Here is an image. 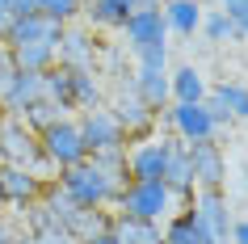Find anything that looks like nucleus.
<instances>
[{"label": "nucleus", "instance_id": "1", "mask_svg": "<svg viewBox=\"0 0 248 244\" xmlns=\"http://www.w3.org/2000/svg\"><path fill=\"white\" fill-rule=\"evenodd\" d=\"M51 181L80 206H105V211H114L118 194H122V185H126V152L84 156L80 164L59 168Z\"/></svg>", "mask_w": 248, "mask_h": 244}, {"label": "nucleus", "instance_id": "2", "mask_svg": "<svg viewBox=\"0 0 248 244\" xmlns=\"http://www.w3.org/2000/svg\"><path fill=\"white\" fill-rule=\"evenodd\" d=\"M59 38H63L59 21L30 13V17H17L13 26L4 30V51H9L13 67H21V72H46V67H55Z\"/></svg>", "mask_w": 248, "mask_h": 244}, {"label": "nucleus", "instance_id": "3", "mask_svg": "<svg viewBox=\"0 0 248 244\" xmlns=\"http://www.w3.org/2000/svg\"><path fill=\"white\" fill-rule=\"evenodd\" d=\"M122 47L135 55V64H169V26L156 4H139L126 21H122Z\"/></svg>", "mask_w": 248, "mask_h": 244}, {"label": "nucleus", "instance_id": "4", "mask_svg": "<svg viewBox=\"0 0 248 244\" xmlns=\"http://www.w3.org/2000/svg\"><path fill=\"white\" fill-rule=\"evenodd\" d=\"M0 164H21L30 173L51 181V164L42 156V143H38V130H30L17 114H0Z\"/></svg>", "mask_w": 248, "mask_h": 244}, {"label": "nucleus", "instance_id": "5", "mask_svg": "<svg viewBox=\"0 0 248 244\" xmlns=\"http://www.w3.org/2000/svg\"><path fill=\"white\" fill-rule=\"evenodd\" d=\"M118 215H135V219H147V223H164V219L177 211V198L164 181H126L122 194L114 202Z\"/></svg>", "mask_w": 248, "mask_h": 244}, {"label": "nucleus", "instance_id": "6", "mask_svg": "<svg viewBox=\"0 0 248 244\" xmlns=\"http://www.w3.org/2000/svg\"><path fill=\"white\" fill-rule=\"evenodd\" d=\"M38 143H42V156H46L51 173H59V168H72V164H80V160L89 156L76 114H67V118H59L55 127H46V130L38 135Z\"/></svg>", "mask_w": 248, "mask_h": 244}, {"label": "nucleus", "instance_id": "7", "mask_svg": "<svg viewBox=\"0 0 248 244\" xmlns=\"http://www.w3.org/2000/svg\"><path fill=\"white\" fill-rule=\"evenodd\" d=\"M105 110L122 122V130H126V143H139V139H152V130H156V110H147L139 97H135L131 89V76L118 80L114 97L105 101Z\"/></svg>", "mask_w": 248, "mask_h": 244}, {"label": "nucleus", "instance_id": "8", "mask_svg": "<svg viewBox=\"0 0 248 244\" xmlns=\"http://www.w3.org/2000/svg\"><path fill=\"white\" fill-rule=\"evenodd\" d=\"M164 122H169V135L181 143H206V139H219V122L215 114L206 110V101H169L164 105Z\"/></svg>", "mask_w": 248, "mask_h": 244}, {"label": "nucleus", "instance_id": "9", "mask_svg": "<svg viewBox=\"0 0 248 244\" xmlns=\"http://www.w3.org/2000/svg\"><path fill=\"white\" fill-rule=\"evenodd\" d=\"M189 211H194L198 219V228L206 231V240L210 244H227V236H232V206H227V194L223 190H194V198H189Z\"/></svg>", "mask_w": 248, "mask_h": 244}, {"label": "nucleus", "instance_id": "10", "mask_svg": "<svg viewBox=\"0 0 248 244\" xmlns=\"http://www.w3.org/2000/svg\"><path fill=\"white\" fill-rule=\"evenodd\" d=\"M97 55H101V38H97V30H89L84 21L63 26L59 55H55V64H59V67H72V72H97Z\"/></svg>", "mask_w": 248, "mask_h": 244}, {"label": "nucleus", "instance_id": "11", "mask_svg": "<svg viewBox=\"0 0 248 244\" xmlns=\"http://www.w3.org/2000/svg\"><path fill=\"white\" fill-rule=\"evenodd\" d=\"M80 135H84V147L89 156H105V152H126V130L109 110H89V114H76Z\"/></svg>", "mask_w": 248, "mask_h": 244}, {"label": "nucleus", "instance_id": "12", "mask_svg": "<svg viewBox=\"0 0 248 244\" xmlns=\"http://www.w3.org/2000/svg\"><path fill=\"white\" fill-rule=\"evenodd\" d=\"M42 190H46V177H38L21 164H0V202H4V211L21 215L26 206H34L42 198Z\"/></svg>", "mask_w": 248, "mask_h": 244}, {"label": "nucleus", "instance_id": "13", "mask_svg": "<svg viewBox=\"0 0 248 244\" xmlns=\"http://www.w3.org/2000/svg\"><path fill=\"white\" fill-rule=\"evenodd\" d=\"M189 147V173H194V190H223L227 181V152L219 139L206 143H185Z\"/></svg>", "mask_w": 248, "mask_h": 244}, {"label": "nucleus", "instance_id": "14", "mask_svg": "<svg viewBox=\"0 0 248 244\" xmlns=\"http://www.w3.org/2000/svg\"><path fill=\"white\" fill-rule=\"evenodd\" d=\"M206 110L215 114L219 130L235 127V122H248V84H240V80L215 84V89L206 93Z\"/></svg>", "mask_w": 248, "mask_h": 244}, {"label": "nucleus", "instance_id": "15", "mask_svg": "<svg viewBox=\"0 0 248 244\" xmlns=\"http://www.w3.org/2000/svg\"><path fill=\"white\" fill-rule=\"evenodd\" d=\"M131 89L135 97L147 105V110H164L172 101V89H169V64H135L131 67Z\"/></svg>", "mask_w": 248, "mask_h": 244}, {"label": "nucleus", "instance_id": "16", "mask_svg": "<svg viewBox=\"0 0 248 244\" xmlns=\"http://www.w3.org/2000/svg\"><path fill=\"white\" fill-rule=\"evenodd\" d=\"M164 177V135L126 143V181H160Z\"/></svg>", "mask_w": 248, "mask_h": 244}, {"label": "nucleus", "instance_id": "17", "mask_svg": "<svg viewBox=\"0 0 248 244\" xmlns=\"http://www.w3.org/2000/svg\"><path fill=\"white\" fill-rule=\"evenodd\" d=\"M164 185L172 190V198L177 202H189L194 198V173H189V147H185L181 139H172V135H164Z\"/></svg>", "mask_w": 248, "mask_h": 244}, {"label": "nucleus", "instance_id": "18", "mask_svg": "<svg viewBox=\"0 0 248 244\" xmlns=\"http://www.w3.org/2000/svg\"><path fill=\"white\" fill-rule=\"evenodd\" d=\"M72 72V67H67ZM67 105H72V114H89V110H101L105 105V84L97 72H72L67 80Z\"/></svg>", "mask_w": 248, "mask_h": 244}, {"label": "nucleus", "instance_id": "19", "mask_svg": "<svg viewBox=\"0 0 248 244\" xmlns=\"http://www.w3.org/2000/svg\"><path fill=\"white\" fill-rule=\"evenodd\" d=\"M160 13H164L169 34H177V38H194L198 30H202L206 4H202V0H169V4H160Z\"/></svg>", "mask_w": 248, "mask_h": 244}, {"label": "nucleus", "instance_id": "20", "mask_svg": "<svg viewBox=\"0 0 248 244\" xmlns=\"http://www.w3.org/2000/svg\"><path fill=\"white\" fill-rule=\"evenodd\" d=\"M139 9V0H89L84 4V26L89 30H122V21Z\"/></svg>", "mask_w": 248, "mask_h": 244}, {"label": "nucleus", "instance_id": "21", "mask_svg": "<svg viewBox=\"0 0 248 244\" xmlns=\"http://www.w3.org/2000/svg\"><path fill=\"white\" fill-rule=\"evenodd\" d=\"M109 223H114V211H105V206H76V211L63 219L67 236H72L76 244H84L89 236H101V231H109Z\"/></svg>", "mask_w": 248, "mask_h": 244}, {"label": "nucleus", "instance_id": "22", "mask_svg": "<svg viewBox=\"0 0 248 244\" xmlns=\"http://www.w3.org/2000/svg\"><path fill=\"white\" fill-rule=\"evenodd\" d=\"M169 89H172V101L198 105V101H206L210 84H206V76H202V67L181 64V67H169Z\"/></svg>", "mask_w": 248, "mask_h": 244}, {"label": "nucleus", "instance_id": "23", "mask_svg": "<svg viewBox=\"0 0 248 244\" xmlns=\"http://www.w3.org/2000/svg\"><path fill=\"white\" fill-rule=\"evenodd\" d=\"M160 244H210L206 231L198 228V219L189 206H181V211H172L164 223H160Z\"/></svg>", "mask_w": 248, "mask_h": 244}, {"label": "nucleus", "instance_id": "24", "mask_svg": "<svg viewBox=\"0 0 248 244\" xmlns=\"http://www.w3.org/2000/svg\"><path fill=\"white\" fill-rule=\"evenodd\" d=\"M118 244H160V223H147V219H135V215H118L114 211V223H109Z\"/></svg>", "mask_w": 248, "mask_h": 244}, {"label": "nucleus", "instance_id": "25", "mask_svg": "<svg viewBox=\"0 0 248 244\" xmlns=\"http://www.w3.org/2000/svg\"><path fill=\"white\" fill-rule=\"evenodd\" d=\"M198 34H206V42H215V47H227V42H244L240 38V30H235V21L223 9H206L202 13V30Z\"/></svg>", "mask_w": 248, "mask_h": 244}, {"label": "nucleus", "instance_id": "26", "mask_svg": "<svg viewBox=\"0 0 248 244\" xmlns=\"http://www.w3.org/2000/svg\"><path fill=\"white\" fill-rule=\"evenodd\" d=\"M17 118H21V122H26L30 130H38V135H42V130H46V127H55L59 118H67V110H63V105H55L51 97H38V101H30Z\"/></svg>", "mask_w": 248, "mask_h": 244}, {"label": "nucleus", "instance_id": "27", "mask_svg": "<svg viewBox=\"0 0 248 244\" xmlns=\"http://www.w3.org/2000/svg\"><path fill=\"white\" fill-rule=\"evenodd\" d=\"M34 13L51 17L59 26H72V21H80V13H84V0H34Z\"/></svg>", "mask_w": 248, "mask_h": 244}, {"label": "nucleus", "instance_id": "28", "mask_svg": "<svg viewBox=\"0 0 248 244\" xmlns=\"http://www.w3.org/2000/svg\"><path fill=\"white\" fill-rule=\"evenodd\" d=\"M219 9L235 21V30H240V38L248 42V0H219Z\"/></svg>", "mask_w": 248, "mask_h": 244}, {"label": "nucleus", "instance_id": "29", "mask_svg": "<svg viewBox=\"0 0 248 244\" xmlns=\"http://www.w3.org/2000/svg\"><path fill=\"white\" fill-rule=\"evenodd\" d=\"M30 236H34V244H76L67 236V228H59V223H51V228H42V231H30Z\"/></svg>", "mask_w": 248, "mask_h": 244}, {"label": "nucleus", "instance_id": "30", "mask_svg": "<svg viewBox=\"0 0 248 244\" xmlns=\"http://www.w3.org/2000/svg\"><path fill=\"white\" fill-rule=\"evenodd\" d=\"M17 231H21V223H13L9 215H0V244H13Z\"/></svg>", "mask_w": 248, "mask_h": 244}, {"label": "nucleus", "instance_id": "31", "mask_svg": "<svg viewBox=\"0 0 248 244\" xmlns=\"http://www.w3.org/2000/svg\"><path fill=\"white\" fill-rule=\"evenodd\" d=\"M17 21V9H13V0H0V34H4V30L13 26Z\"/></svg>", "mask_w": 248, "mask_h": 244}, {"label": "nucleus", "instance_id": "32", "mask_svg": "<svg viewBox=\"0 0 248 244\" xmlns=\"http://www.w3.org/2000/svg\"><path fill=\"white\" fill-rule=\"evenodd\" d=\"M227 244H248V219H235V223H232V236H227Z\"/></svg>", "mask_w": 248, "mask_h": 244}, {"label": "nucleus", "instance_id": "33", "mask_svg": "<svg viewBox=\"0 0 248 244\" xmlns=\"http://www.w3.org/2000/svg\"><path fill=\"white\" fill-rule=\"evenodd\" d=\"M84 244H118V240H114V231H101V236H89Z\"/></svg>", "mask_w": 248, "mask_h": 244}, {"label": "nucleus", "instance_id": "34", "mask_svg": "<svg viewBox=\"0 0 248 244\" xmlns=\"http://www.w3.org/2000/svg\"><path fill=\"white\" fill-rule=\"evenodd\" d=\"M13 244H34V236H30V231L21 228V231H17V240H13Z\"/></svg>", "mask_w": 248, "mask_h": 244}, {"label": "nucleus", "instance_id": "35", "mask_svg": "<svg viewBox=\"0 0 248 244\" xmlns=\"http://www.w3.org/2000/svg\"><path fill=\"white\" fill-rule=\"evenodd\" d=\"M139 4H156V9H160V4H169V0H139Z\"/></svg>", "mask_w": 248, "mask_h": 244}, {"label": "nucleus", "instance_id": "36", "mask_svg": "<svg viewBox=\"0 0 248 244\" xmlns=\"http://www.w3.org/2000/svg\"><path fill=\"white\" fill-rule=\"evenodd\" d=\"M4 55H9V51H4V34H0V59H4Z\"/></svg>", "mask_w": 248, "mask_h": 244}, {"label": "nucleus", "instance_id": "37", "mask_svg": "<svg viewBox=\"0 0 248 244\" xmlns=\"http://www.w3.org/2000/svg\"><path fill=\"white\" fill-rule=\"evenodd\" d=\"M0 211H4V202H0Z\"/></svg>", "mask_w": 248, "mask_h": 244}, {"label": "nucleus", "instance_id": "38", "mask_svg": "<svg viewBox=\"0 0 248 244\" xmlns=\"http://www.w3.org/2000/svg\"><path fill=\"white\" fill-rule=\"evenodd\" d=\"M84 4H89V0H84Z\"/></svg>", "mask_w": 248, "mask_h": 244}, {"label": "nucleus", "instance_id": "39", "mask_svg": "<svg viewBox=\"0 0 248 244\" xmlns=\"http://www.w3.org/2000/svg\"><path fill=\"white\" fill-rule=\"evenodd\" d=\"M0 215H4V211H0Z\"/></svg>", "mask_w": 248, "mask_h": 244}]
</instances>
